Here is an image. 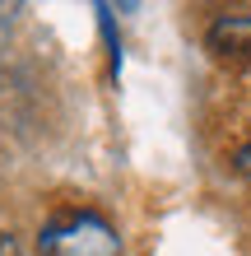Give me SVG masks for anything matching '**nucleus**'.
Returning a JSON list of instances; mask_svg holds the SVG:
<instances>
[{"instance_id":"f257e3e1","label":"nucleus","mask_w":251,"mask_h":256,"mask_svg":"<svg viewBox=\"0 0 251 256\" xmlns=\"http://www.w3.org/2000/svg\"><path fill=\"white\" fill-rule=\"evenodd\" d=\"M42 256H121V238L102 214L79 210V214H61L51 219L37 238Z\"/></svg>"},{"instance_id":"f03ea898","label":"nucleus","mask_w":251,"mask_h":256,"mask_svg":"<svg viewBox=\"0 0 251 256\" xmlns=\"http://www.w3.org/2000/svg\"><path fill=\"white\" fill-rule=\"evenodd\" d=\"M210 47L224 56V61H247V56H251V19L224 14V19L210 28Z\"/></svg>"},{"instance_id":"7ed1b4c3","label":"nucleus","mask_w":251,"mask_h":256,"mask_svg":"<svg viewBox=\"0 0 251 256\" xmlns=\"http://www.w3.org/2000/svg\"><path fill=\"white\" fill-rule=\"evenodd\" d=\"M233 168H238L242 177H251V144H242L238 154H233Z\"/></svg>"},{"instance_id":"20e7f679","label":"nucleus","mask_w":251,"mask_h":256,"mask_svg":"<svg viewBox=\"0 0 251 256\" xmlns=\"http://www.w3.org/2000/svg\"><path fill=\"white\" fill-rule=\"evenodd\" d=\"M0 256H19V252H14V242H9V233H0Z\"/></svg>"}]
</instances>
